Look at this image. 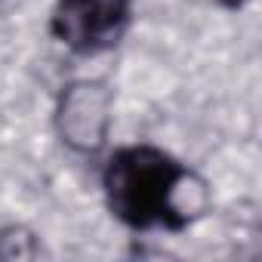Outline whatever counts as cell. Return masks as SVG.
Listing matches in <instances>:
<instances>
[{"label": "cell", "mask_w": 262, "mask_h": 262, "mask_svg": "<svg viewBox=\"0 0 262 262\" xmlns=\"http://www.w3.org/2000/svg\"><path fill=\"white\" fill-rule=\"evenodd\" d=\"M102 182L111 213L129 228H182L198 210L191 194L204 188L182 164L151 145L120 148Z\"/></svg>", "instance_id": "6da1fadb"}, {"label": "cell", "mask_w": 262, "mask_h": 262, "mask_svg": "<svg viewBox=\"0 0 262 262\" xmlns=\"http://www.w3.org/2000/svg\"><path fill=\"white\" fill-rule=\"evenodd\" d=\"M62 136L80 151H96L105 142L108 126V93L99 83H74L62 99L59 111Z\"/></svg>", "instance_id": "3957f363"}, {"label": "cell", "mask_w": 262, "mask_h": 262, "mask_svg": "<svg viewBox=\"0 0 262 262\" xmlns=\"http://www.w3.org/2000/svg\"><path fill=\"white\" fill-rule=\"evenodd\" d=\"M129 22V0H59L50 28L74 53H102L114 47Z\"/></svg>", "instance_id": "7a4b0ae2"}, {"label": "cell", "mask_w": 262, "mask_h": 262, "mask_svg": "<svg viewBox=\"0 0 262 262\" xmlns=\"http://www.w3.org/2000/svg\"><path fill=\"white\" fill-rule=\"evenodd\" d=\"M225 7H241V4H247V0H222Z\"/></svg>", "instance_id": "277c9868"}]
</instances>
